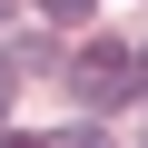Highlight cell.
Listing matches in <instances>:
<instances>
[{"label": "cell", "mask_w": 148, "mask_h": 148, "mask_svg": "<svg viewBox=\"0 0 148 148\" xmlns=\"http://www.w3.org/2000/svg\"><path fill=\"white\" fill-rule=\"evenodd\" d=\"M69 89H79V109H119V99L138 89V59L99 40V49H79V59H69Z\"/></svg>", "instance_id": "cell-1"}, {"label": "cell", "mask_w": 148, "mask_h": 148, "mask_svg": "<svg viewBox=\"0 0 148 148\" xmlns=\"http://www.w3.org/2000/svg\"><path fill=\"white\" fill-rule=\"evenodd\" d=\"M40 10H49V20L69 30V20H89V10H99V0H40Z\"/></svg>", "instance_id": "cell-2"}, {"label": "cell", "mask_w": 148, "mask_h": 148, "mask_svg": "<svg viewBox=\"0 0 148 148\" xmlns=\"http://www.w3.org/2000/svg\"><path fill=\"white\" fill-rule=\"evenodd\" d=\"M49 148H109V138H99V128H59Z\"/></svg>", "instance_id": "cell-3"}, {"label": "cell", "mask_w": 148, "mask_h": 148, "mask_svg": "<svg viewBox=\"0 0 148 148\" xmlns=\"http://www.w3.org/2000/svg\"><path fill=\"white\" fill-rule=\"evenodd\" d=\"M10 99H20V59H0V109H10Z\"/></svg>", "instance_id": "cell-4"}, {"label": "cell", "mask_w": 148, "mask_h": 148, "mask_svg": "<svg viewBox=\"0 0 148 148\" xmlns=\"http://www.w3.org/2000/svg\"><path fill=\"white\" fill-rule=\"evenodd\" d=\"M0 148H40V138H0Z\"/></svg>", "instance_id": "cell-5"}, {"label": "cell", "mask_w": 148, "mask_h": 148, "mask_svg": "<svg viewBox=\"0 0 148 148\" xmlns=\"http://www.w3.org/2000/svg\"><path fill=\"white\" fill-rule=\"evenodd\" d=\"M138 69H148V59H138ZM138 89H148V79H138Z\"/></svg>", "instance_id": "cell-6"}, {"label": "cell", "mask_w": 148, "mask_h": 148, "mask_svg": "<svg viewBox=\"0 0 148 148\" xmlns=\"http://www.w3.org/2000/svg\"><path fill=\"white\" fill-rule=\"evenodd\" d=\"M0 10H10V0H0Z\"/></svg>", "instance_id": "cell-7"}]
</instances>
